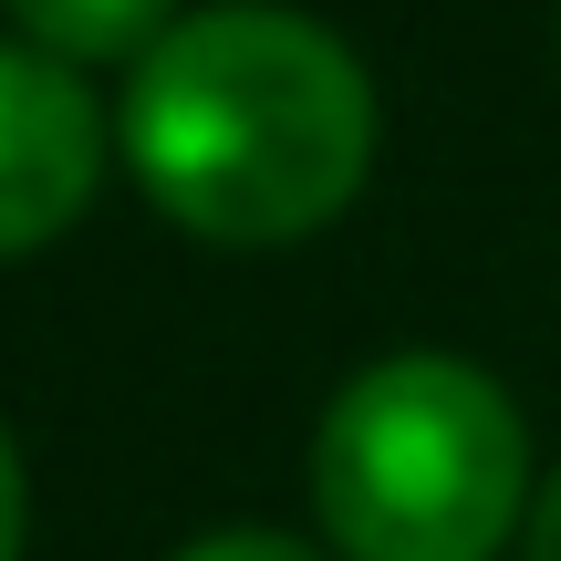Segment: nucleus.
<instances>
[{
    "mask_svg": "<svg viewBox=\"0 0 561 561\" xmlns=\"http://www.w3.org/2000/svg\"><path fill=\"white\" fill-rule=\"evenodd\" d=\"M520 561H561V468L530 489V520H520Z\"/></svg>",
    "mask_w": 561,
    "mask_h": 561,
    "instance_id": "nucleus-7",
    "label": "nucleus"
},
{
    "mask_svg": "<svg viewBox=\"0 0 561 561\" xmlns=\"http://www.w3.org/2000/svg\"><path fill=\"white\" fill-rule=\"evenodd\" d=\"M104 187V115L73 62L0 42V261L62 240Z\"/></svg>",
    "mask_w": 561,
    "mask_h": 561,
    "instance_id": "nucleus-3",
    "label": "nucleus"
},
{
    "mask_svg": "<svg viewBox=\"0 0 561 561\" xmlns=\"http://www.w3.org/2000/svg\"><path fill=\"white\" fill-rule=\"evenodd\" d=\"M11 21L53 62H136L178 21V0H11Z\"/></svg>",
    "mask_w": 561,
    "mask_h": 561,
    "instance_id": "nucleus-4",
    "label": "nucleus"
},
{
    "mask_svg": "<svg viewBox=\"0 0 561 561\" xmlns=\"http://www.w3.org/2000/svg\"><path fill=\"white\" fill-rule=\"evenodd\" d=\"M312 520L333 561H500L530 520V426L468 354H385L312 426Z\"/></svg>",
    "mask_w": 561,
    "mask_h": 561,
    "instance_id": "nucleus-2",
    "label": "nucleus"
},
{
    "mask_svg": "<svg viewBox=\"0 0 561 561\" xmlns=\"http://www.w3.org/2000/svg\"><path fill=\"white\" fill-rule=\"evenodd\" d=\"M125 167L178 229L280 250L333 229L375 178V73L354 42L280 0L178 11L125 83Z\"/></svg>",
    "mask_w": 561,
    "mask_h": 561,
    "instance_id": "nucleus-1",
    "label": "nucleus"
},
{
    "mask_svg": "<svg viewBox=\"0 0 561 561\" xmlns=\"http://www.w3.org/2000/svg\"><path fill=\"white\" fill-rule=\"evenodd\" d=\"M167 561H333V551L291 541V530H198V541H178Z\"/></svg>",
    "mask_w": 561,
    "mask_h": 561,
    "instance_id": "nucleus-5",
    "label": "nucleus"
},
{
    "mask_svg": "<svg viewBox=\"0 0 561 561\" xmlns=\"http://www.w3.org/2000/svg\"><path fill=\"white\" fill-rule=\"evenodd\" d=\"M21 520H32V489H21V447L0 426V561H21Z\"/></svg>",
    "mask_w": 561,
    "mask_h": 561,
    "instance_id": "nucleus-6",
    "label": "nucleus"
}]
</instances>
